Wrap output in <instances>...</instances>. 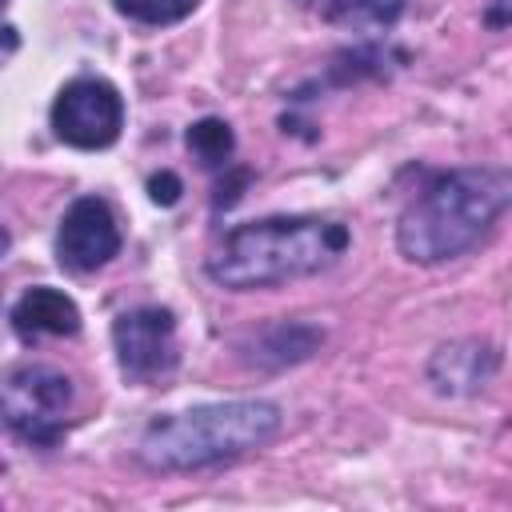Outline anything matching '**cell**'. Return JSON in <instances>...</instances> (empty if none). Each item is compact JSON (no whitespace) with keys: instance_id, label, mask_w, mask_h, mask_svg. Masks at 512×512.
Returning <instances> with one entry per match:
<instances>
[{"instance_id":"5","label":"cell","mask_w":512,"mask_h":512,"mask_svg":"<svg viewBox=\"0 0 512 512\" xmlns=\"http://www.w3.org/2000/svg\"><path fill=\"white\" fill-rule=\"evenodd\" d=\"M52 128L72 148H84V152L108 148L124 128V100L116 84L100 76L68 80L52 104Z\"/></svg>"},{"instance_id":"13","label":"cell","mask_w":512,"mask_h":512,"mask_svg":"<svg viewBox=\"0 0 512 512\" xmlns=\"http://www.w3.org/2000/svg\"><path fill=\"white\" fill-rule=\"evenodd\" d=\"M180 192H184V184H180L176 172H156V176H148V196H152V204L172 208V204L180 200Z\"/></svg>"},{"instance_id":"11","label":"cell","mask_w":512,"mask_h":512,"mask_svg":"<svg viewBox=\"0 0 512 512\" xmlns=\"http://www.w3.org/2000/svg\"><path fill=\"white\" fill-rule=\"evenodd\" d=\"M188 148H192V156H196L204 168H220V164H228V156H232V148H236V136H232V128H228L224 120L204 116V120H196V124L188 128Z\"/></svg>"},{"instance_id":"10","label":"cell","mask_w":512,"mask_h":512,"mask_svg":"<svg viewBox=\"0 0 512 512\" xmlns=\"http://www.w3.org/2000/svg\"><path fill=\"white\" fill-rule=\"evenodd\" d=\"M404 12V0H332L328 20L348 32H384Z\"/></svg>"},{"instance_id":"2","label":"cell","mask_w":512,"mask_h":512,"mask_svg":"<svg viewBox=\"0 0 512 512\" xmlns=\"http://www.w3.org/2000/svg\"><path fill=\"white\" fill-rule=\"evenodd\" d=\"M348 248V228L320 216L248 220L208 256V276L232 292L272 288L328 268Z\"/></svg>"},{"instance_id":"14","label":"cell","mask_w":512,"mask_h":512,"mask_svg":"<svg viewBox=\"0 0 512 512\" xmlns=\"http://www.w3.org/2000/svg\"><path fill=\"white\" fill-rule=\"evenodd\" d=\"M4 252H8V232L0 228V256H4Z\"/></svg>"},{"instance_id":"12","label":"cell","mask_w":512,"mask_h":512,"mask_svg":"<svg viewBox=\"0 0 512 512\" xmlns=\"http://www.w3.org/2000/svg\"><path fill=\"white\" fill-rule=\"evenodd\" d=\"M116 8L136 24H176L196 8V0H116Z\"/></svg>"},{"instance_id":"15","label":"cell","mask_w":512,"mask_h":512,"mask_svg":"<svg viewBox=\"0 0 512 512\" xmlns=\"http://www.w3.org/2000/svg\"><path fill=\"white\" fill-rule=\"evenodd\" d=\"M0 4H4V0H0Z\"/></svg>"},{"instance_id":"9","label":"cell","mask_w":512,"mask_h":512,"mask_svg":"<svg viewBox=\"0 0 512 512\" xmlns=\"http://www.w3.org/2000/svg\"><path fill=\"white\" fill-rule=\"evenodd\" d=\"M492 364H496L492 348H484V344H464V348L452 344V348H440L432 356V380H436L440 392H476L488 380Z\"/></svg>"},{"instance_id":"3","label":"cell","mask_w":512,"mask_h":512,"mask_svg":"<svg viewBox=\"0 0 512 512\" xmlns=\"http://www.w3.org/2000/svg\"><path fill=\"white\" fill-rule=\"evenodd\" d=\"M276 432H280V408L272 400L200 404L188 412L156 416L140 436V460L156 472L204 468L264 448Z\"/></svg>"},{"instance_id":"1","label":"cell","mask_w":512,"mask_h":512,"mask_svg":"<svg viewBox=\"0 0 512 512\" xmlns=\"http://www.w3.org/2000/svg\"><path fill=\"white\" fill-rule=\"evenodd\" d=\"M512 200L504 168H452L432 176L400 212L396 244L412 264L456 260L476 248Z\"/></svg>"},{"instance_id":"4","label":"cell","mask_w":512,"mask_h":512,"mask_svg":"<svg viewBox=\"0 0 512 512\" xmlns=\"http://www.w3.org/2000/svg\"><path fill=\"white\" fill-rule=\"evenodd\" d=\"M68 404L72 380L48 364H16L0 380V420L32 444H52L64 432Z\"/></svg>"},{"instance_id":"6","label":"cell","mask_w":512,"mask_h":512,"mask_svg":"<svg viewBox=\"0 0 512 512\" xmlns=\"http://www.w3.org/2000/svg\"><path fill=\"white\" fill-rule=\"evenodd\" d=\"M112 344H116L120 372L132 384H148L176 364V320L168 308H156V304L132 308L116 316Z\"/></svg>"},{"instance_id":"8","label":"cell","mask_w":512,"mask_h":512,"mask_svg":"<svg viewBox=\"0 0 512 512\" xmlns=\"http://www.w3.org/2000/svg\"><path fill=\"white\" fill-rule=\"evenodd\" d=\"M12 328L24 340H36V336H76L80 332V308L60 288L36 284V288H28L12 304Z\"/></svg>"},{"instance_id":"7","label":"cell","mask_w":512,"mask_h":512,"mask_svg":"<svg viewBox=\"0 0 512 512\" xmlns=\"http://www.w3.org/2000/svg\"><path fill=\"white\" fill-rule=\"evenodd\" d=\"M116 252H120V228H116L108 200H100V196L72 200V208L64 212L60 232H56L60 264L72 272H92V268L108 264Z\"/></svg>"}]
</instances>
